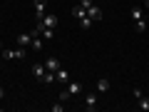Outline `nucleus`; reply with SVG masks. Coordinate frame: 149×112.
Segmentation results:
<instances>
[{
	"label": "nucleus",
	"mask_w": 149,
	"mask_h": 112,
	"mask_svg": "<svg viewBox=\"0 0 149 112\" xmlns=\"http://www.w3.org/2000/svg\"><path fill=\"white\" fill-rule=\"evenodd\" d=\"M32 5H35V15H37V20H42V15H45V5H47V3H45V0H35Z\"/></svg>",
	"instance_id": "nucleus-7"
},
{
	"label": "nucleus",
	"mask_w": 149,
	"mask_h": 112,
	"mask_svg": "<svg viewBox=\"0 0 149 112\" xmlns=\"http://www.w3.org/2000/svg\"><path fill=\"white\" fill-rule=\"evenodd\" d=\"M70 97H72V95H70V92H67V90H62V92H60V102H67V100H70Z\"/></svg>",
	"instance_id": "nucleus-18"
},
{
	"label": "nucleus",
	"mask_w": 149,
	"mask_h": 112,
	"mask_svg": "<svg viewBox=\"0 0 149 112\" xmlns=\"http://www.w3.org/2000/svg\"><path fill=\"white\" fill-rule=\"evenodd\" d=\"M0 52H3V43H0Z\"/></svg>",
	"instance_id": "nucleus-22"
},
{
	"label": "nucleus",
	"mask_w": 149,
	"mask_h": 112,
	"mask_svg": "<svg viewBox=\"0 0 149 112\" xmlns=\"http://www.w3.org/2000/svg\"><path fill=\"white\" fill-rule=\"evenodd\" d=\"M80 27H82V30H90V27H92V18H90V15L80 18Z\"/></svg>",
	"instance_id": "nucleus-15"
},
{
	"label": "nucleus",
	"mask_w": 149,
	"mask_h": 112,
	"mask_svg": "<svg viewBox=\"0 0 149 112\" xmlns=\"http://www.w3.org/2000/svg\"><path fill=\"white\" fill-rule=\"evenodd\" d=\"M134 30H137V32H144V30H147V20H137V22H134Z\"/></svg>",
	"instance_id": "nucleus-17"
},
{
	"label": "nucleus",
	"mask_w": 149,
	"mask_h": 112,
	"mask_svg": "<svg viewBox=\"0 0 149 112\" xmlns=\"http://www.w3.org/2000/svg\"><path fill=\"white\" fill-rule=\"evenodd\" d=\"M87 15L92 18V22H95V20H102V10H100V8H97V5L87 8Z\"/></svg>",
	"instance_id": "nucleus-10"
},
{
	"label": "nucleus",
	"mask_w": 149,
	"mask_h": 112,
	"mask_svg": "<svg viewBox=\"0 0 149 112\" xmlns=\"http://www.w3.org/2000/svg\"><path fill=\"white\" fill-rule=\"evenodd\" d=\"M144 5H147V8H149V0H144Z\"/></svg>",
	"instance_id": "nucleus-21"
},
{
	"label": "nucleus",
	"mask_w": 149,
	"mask_h": 112,
	"mask_svg": "<svg viewBox=\"0 0 149 112\" xmlns=\"http://www.w3.org/2000/svg\"><path fill=\"white\" fill-rule=\"evenodd\" d=\"M0 110H3V105H0Z\"/></svg>",
	"instance_id": "nucleus-23"
},
{
	"label": "nucleus",
	"mask_w": 149,
	"mask_h": 112,
	"mask_svg": "<svg viewBox=\"0 0 149 112\" xmlns=\"http://www.w3.org/2000/svg\"><path fill=\"white\" fill-rule=\"evenodd\" d=\"M129 15H132V20H134V22H137V20H144V8H142V5H134Z\"/></svg>",
	"instance_id": "nucleus-8"
},
{
	"label": "nucleus",
	"mask_w": 149,
	"mask_h": 112,
	"mask_svg": "<svg viewBox=\"0 0 149 112\" xmlns=\"http://www.w3.org/2000/svg\"><path fill=\"white\" fill-rule=\"evenodd\" d=\"M45 70L57 72V70H60V60H57V57H47V60H45Z\"/></svg>",
	"instance_id": "nucleus-6"
},
{
	"label": "nucleus",
	"mask_w": 149,
	"mask_h": 112,
	"mask_svg": "<svg viewBox=\"0 0 149 112\" xmlns=\"http://www.w3.org/2000/svg\"><path fill=\"white\" fill-rule=\"evenodd\" d=\"M67 92H70L72 97H77V95L85 92V85H82V82H67Z\"/></svg>",
	"instance_id": "nucleus-4"
},
{
	"label": "nucleus",
	"mask_w": 149,
	"mask_h": 112,
	"mask_svg": "<svg viewBox=\"0 0 149 112\" xmlns=\"http://www.w3.org/2000/svg\"><path fill=\"white\" fill-rule=\"evenodd\" d=\"M40 35H42V40H52V35H55V27H45V30L40 32Z\"/></svg>",
	"instance_id": "nucleus-16"
},
{
	"label": "nucleus",
	"mask_w": 149,
	"mask_h": 112,
	"mask_svg": "<svg viewBox=\"0 0 149 112\" xmlns=\"http://www.w3.org/2000/svg\"><path fill=\"white\" fill-rule=\"evenodd\" d=\"M45 45H42V40H40V35H32V43H30V50H35V52H40Z\"/></svg>",
	"instance_id": "nucleus-12"
},
{
	"label": "nucleus",
	"mask_w": 149,
	"mask_h": 112,
	"mask_svg": "<svg viewBox=\"0 0 149 112\" xmlns=\"http://www.w3.org/2000/svg\"><path fill=\"white\" fill-rule=\"evenodd\" d=\"M137 110H142V112H149V97L147 95H142L137 100Z\"/></svg>",
	"instance_id": "nucleus-11"
},
{
	"label": "nucleus",
	"mask_w": 149,
	"mask_h": 112,
	"mask_svg": "<svg viewBox=\"0 0 149 112\" xmlns=\"http://www.w3.org/2000/svg\"><path fill=\"white\" fill-rule=\"evenodd\" d=\"M45 72H47V70H45V62H42V65H32V75H35L37 80H42Z\"/></svg>",
	"instance_id": "nucleus-13"
},
{
	"label": "nucleus",
	"mask_w": 149,
	"mask_h": 112,
	"mask_svg": "<svg viewBox=\"0 0 149 112\" xmlns=\"http://www.w3.org/2000/svg\"><path fill=\"white\" fill-rule=\"evenodd\" d=\"M55 82H62V85H67V82H70V72L60 67L57 72H55Z\"/></svg>",
	"instance_id": "nucleus-5"
},
{
	"label": "nucleus",
	"mask_w": 149,
	"mask_h": 112,
	"mask_svg": "<svg viewBox=\"0 0 149 112\" xmlns=\"http://www.w3.org/2000/svg\"><path fill=\"white\" fill-rule=\"evenodd\" d=\"M25 55H27V48H15V50L3 48V57L5 60H25Z\"/></svg>",
	"instance_id": "nucleus-1"
},
{
	"label": "nucleus",
	"mask_w": 149,
	"mask_h": 112,
	"mask_svg": "<svg viewBox=\"0 0 149 112\" xmlns=\"http://www.w3.org/2000/svg\"><path fill=\"white\" fill-rule=\"evenodd\" d=\"M80 5H82V8L87 10V8H92V0H80Z\"/></svg>",
	"instance_id": "nucleus-19"
},
{
	"label": "nucleus",
	"mask_w": 149,
	"mask_h": 112,
	"mask_svg": "<svg viewBox=\"0 0 149 112\" xmlns=\"http://www.w3.org/2000/svg\"><path fill=\"white\" fill-rule=\"evenodd\" d=\"M0 100H5V90H3V85H0Z\"/></svg>",
	"instance_id": "nucleus-20"
},
{
	"label": "nucleus",
	"mask_w": 149,
	"mask_h": 112,
	"mask_svg": "<svg viewBox=\"0 0 149 112\" xmlns=\"http://www.w3.org/2000/svg\"><path fill=\"white\" fill-rule=\"evenodd\" d=\"M40 82H42V85H52V82H55V72H50V70H47V72L42 75V80H40Z\"/></svg>",
	"instance_id": "nucleus-14"
},
{
	"label": "nucleus",
	"mask_w": 149,
	"mask_h": 112,
	"mask_svg": "<svg viewBox=\"0 0 149 112\" xmlns=\"http://www.w3.org/2000/svg\"><path fill=\"white\" fill-rule=\"evenodd\" d=\"M85 110L87 112H95L97 110V95H95V92H85Z\"/></svg>",
	"instance_id": "nucleus-2"
},
{
	"label": "nucleus",
	"mask_w": 149,
	"mask_h": 112,
	"mask_svg": "<svg viewBox=\"0 0 149 112\" xmlns=\"http://www.w3.org/2000/svg\"><path fill=\"white\" fill-rule=\"evenodd\" d=\"M97 92H102V95L109 92V80H107V77H100V80H97Z\"/></svg>",
	"instance_id": "nucleus-9"
},
{
	"label": "nucleus",
	"mask_w": 149,
	"mask_h": 112,
	"mask_svg": "<svg viewBox=\"0 0 149 112\" xmlns=\"http://www.w3.org/2000/svg\"><path fill=\"white\" fill-rule=\"evenodd\" d=\"M30 43H32V32H20L17 40H15L17 48H30Z\"/></svg>",
	"instance_id": "nucleus-3"
}]
</instances>
